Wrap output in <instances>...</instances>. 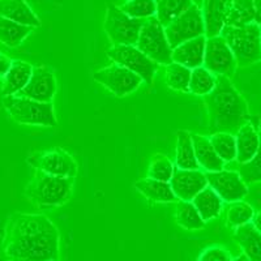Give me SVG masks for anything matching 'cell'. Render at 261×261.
I'll return each instance as SVG.
<instances>
[{"label":"cell","mask_w":261,"mask_h":261,"mask_svg":"<svg viewBox=\"0 0 261 261\" xmlns=\"http://www.w3.org/2000/svg\"><path fill=\"white\" fill-rule=\"evenodd\" d=\"M33 30L34 28L17 24L15 21L0 16V43L6 45L7 47H18Z\"/></svg>","instance_id":"obj_26"},{"label":"cell","mask_w":261,"mask_h":261,"mask_svg":"<svg viewBox=\"0 0 261 261\" xmlns=\"http://www.w3.org/2000/svg\"><path fill=\"white\" fill-rule=\"evenodd\" d=\"M191 73H192V69L172 62L171 64L166 65V69H165L166 85L175 92L188 93L190 92Z\"/></svg>","instance_id":"obj_30"},{"label":"cell","mask_w":261,"mask_h":261,"mask_svg":"<svg viewBox=\"0 0 261 261\" xmlns=\"http://www.w3.org/2000/svg\"><path fill=\"white\" fill-rule=\"evenodd\" d=\"M232 261H249V260H248V258H247L246 255H243V253H241V255L237 256V257H235Z\"/></svg>","instance_id":"obj_41"},{"label":"cell","mask_w":261,"mask_h":261,"mask_svg":"<svg viewBox=\"0 0 261 261\" xmlns=\"http://www.w3.org/2000/svg\"><path fill=\"white\" fill-rule=\"evenodd\" d=\"M231 253L222 246H211L205 248L197 261H232Z\"/></svg>","instance_id":"obj_37"},{"label":"cell","mask_w":261,"mask_h":261,"mask_svg":"<svg viewBox=\"0 0 261 261\" xmlns=\"http://www.w3.org/2000/svg\"><path fill=\"white\" fill-rule=\"evenodd\" d=\"M201 6L205 37L213 38L221 36V32L227 22L231 0H202Z\"/></svg>","instance_id":"obj_16"},{"label":"cell","mask_w":261,"mask_h":261,"mask_svg":"<svg viewBox=\"0 0 261 261\" xmlns=\"http://www.w3.org/2000/svg\"><path fill=\"white\" fill-rule=\"evenodd\" d=\"M257 132H258V137H260V143H261V119H260V122H258Z\"/></svg>","instance_id":"obj_42"},{"label":"cell","mask_w":261,"mask_h":261,"mask_svg":"<svg viewBox=\"0 0 261 261\" xmlns=\"http://www.w3.org/2000/svg\"><path fill=\"white\" fill-rule=\"evenodd\" d=\"M211 143L213 145L217 154L225 163L237 161V137L235 135L218 132L213 134L211 137Z\"/></svg>","instance_id":"obj_32"},{"label":"cell","mask_w":261,"mask_h":261,"mask_svg":"<svg viewBox=\"0 0 261 261\" xmlns=\"http://www.w3.org/2000/svg\"><path fill=\"white\" fill-rule=\"evenodd\" d=\"M238 172L246 184L258 183L261 181V146L257 154L249 161V162L239 165Z\"/></svg>","instance_id":"obj_36"},{"label":"cell","mask_w":261,"mask_h":261,"mask_svg":"<svg viewBox=\"0 0 261 261\" xmlns=\"http://www.w3.org/2000/svg\"><path fill=\"white\" fill-rule=\"evenodd\" d=\"M191 137H192L196 160L201 169L206 172H216L225 169V162L218 157L208 136L191 134Z\"/></svg>","instance_id":"obj_19"},{"label":"cell","mask_w":261,"mask_h":261,"mask_svg":"<svg viewBox=\"0 0 261 261\" xmlns=\"http://www.w3.org/2000/svg\"><path fill=\"white\" fill-rule=\"evenodd\" d=\"M13 60H11V58H8L6 54L0 53V77H4L8 71L12 67Z\"/></svg>","instance_id":"obj_38"},{"label":"cell","mask_w":261,"mask_h":261,"mask_svg":"<svg viewBox=\"0 0 261 261\" xmlns=\"http://www.w3.org/2000/svg\"><path fill=\"white\" fill-rule=\"evenodd\" d=\"M205 45H206L205 36L184 42L172 50V62L184 65L190 69L201 67L204 64Z\"/></svg>","instance_id":"obj_17"},{"label":"cell","mask_w":261,"mask_h":261,"mask_svg":"<svg viewBox=\"0 0 261 261\" xmlns=\"http://www.w3.org/2000/svg\"><path fill=\"white\" fill-rule=\"evenodd\" d=\"M136 47L157 64L169 65L172 63V48L167 41L165 28L155 16L145 20Z\"/></svg>","instance_id":"obj_8"},{"label":"cell","mask_w":261,"mask_h":261,"mask_svg":"<svg viewBox=\"0 0 261 261\" xmlns=\"http://www.w3.org/2000/svg\"><path fill=\"white\" fill-rule=\"evenodd\" d=\"M195 4L193 0H155L157 13L155 17L163 28L170 25L172 21L183 15L187 9Z\"/></svg>","instance_id":"obj_28"},{"label":"cell","mask_w":261,"mask_h":261,"mask_svg":"<svg viewBox=\"0 0 261 261\" xmlns=\"http://www.w3.org/2000/svg\"><path fill=\"white\" fill-rule=\"evenodd\" d=\"M0 16L25 27H41V20L27 0H0Z\"/></svg>","instance_id":"obj_18"},{"label":"cell","mask_w":261,"mask_h":261,"mask_svg":"<svg viewBox=\"0 0 261 261\" xmlns=\"http://www.w3.org/2000/svg\"><path fill=\"white\" fill-rule=\"evenodd\" d=\"M255 216V211L248 202L246 201H234L228 204L226 211V223L230 228H238L241 226L252 222Z\"/></svg>","instance_id":"obj_31"},{"label":"cell","mask_w":261,"mask_h":261,"mask_svg":"<svg viewBox=\"0 0 261 261\" xmlns=\"http://www.w3.org/2000/svg\"><path fill=\"white\" fill-rule=\"evenodd\" d=\"M93 79L98 84H101L105 89L119 98H123L130 93L136 92L143 84V79L140 77L139 74L134 73L128 68L116 64V63L95 71Z\"/></svg>","instance_id":"obj_9"},{"label":"cell","mask_w":261,"mask_h":261,"mask_svg":"<svg viewBox=\"0 0 261 261\" xmlns=\"http://www.w3.org/2000/svg\"><path fill=\"white\" fill-rule=\"evenodd\" d=\"M193 2H195V4H197L199 7H200V4L202 3V0H193Z\"/></svg>","instance_id":"obj_43"},{"label":"cell","mask_w":261,"mask_h":261,"mask_svg":"<svg viewBox=\"0 0 261 261\" xmlns=\"http://www.w3.org/2000/svg\"><path fill=\"white\" fill-rule=\"evenodd\" d=\"M209 116L211 134L226 132L237 135L244 124L251 122L248 105L237 90L231 79L216 76V88L204 97Z\"/></svg>","instance_id":"obj_2"},{"label":"cell","mask_w":261,"mask_h":261,"mask_svg":"<svg viewBox=\"0 0 261 261\" xmlns=\"http://www.w3.org/2000/svg\"><path fill=\"white\" fill-rule=\"evenodd\" d=\"M176 167L181 170H200L199 162L196 160L191 132L180 129L176 132Z\"/></svg>","instance_id":"obj_24"},{"label":"cell","mask_w":261,"mask_h":261,"mask_svg":"<svg viewBox=\"0 0 261 261\" xmlns=\"http://www.w3.org/2000/svg\"><path fill=\"white\" fill-rule=\"evenodd\" d=\"M29 166L34 170L63 178H76L79 172L77 161L65 149L53 148L32 151L27 158Z\"/></svg>","instance_id":"obj_6"},{"label":"cell","mask_w":261,"mask_h":261,"mask_svg":"<svg viewBox=\"0 0 261 261\" xmlns=\"http://www.w3.org/2000/svg\"><path fill=\"white\" fill-rule=\"evenodd\" d=\"M174 170L175 167L167 155H165L163 153H155L150 158V163L148 167V178L170 183L172 175H174Z\"/></svg>","instance_id":"obj_34"},{"label":"cell","mask_w":261,"mask_h":261,"mask_svg":"<svg viewBox=\"0 0 261 261\" xmlns=\"http://www.w3.org/2000/svg\"><path fill=\"white\" fill-rule=\"evenodd\" d=\"M221 37L231 48L238 67H249L261 62V28L257 24L244 27L226 25L221 32Z\"/></svg>","instance_id":"obj_4"},{"label":"cell","mask_w":261,"mask_h":261,"mask_svg":"<svg viewBox=\"0 0 261 261\" xmlns=\"http://www.w3.org/2000/svg\"><path fill=\"white\" fill-rule=\"evenodd\" d=\"M216 88V76L205 67H197L192 69L190 81V93L200 97H205L213 92Z\"/></svg>","instance_id":"obj_33"},{"label":"cell","mask_w":261,"mask_h":261,"mask_svg":"<svg viewBox=\"0 0 261 261\" xmlns=\"http://www.w3.org/2000/svg\"><path fill=\"white\" fill-rule=\"evenodd\" d=\"M74 178L54 176L39 170L25 186L24 196L38 209L57 208L67 204L72 197Z\"/></svg>","instance_id":"obj_3"},{"label":"cell","mask_w":261,"mask_h":261,"mask_svg":"<svg viewBox=\"0 0 261 261\" xmlns=\"http://www.w3.org/2000/svg\"><path fill=\"white\" fill-rule=\"evenodd\" d=\"M58 84L55 73L47 65H37L33 68V74L29 83L17 95L45 103H53L57 94Z\"/></svg>","instance_id":"obj_14"},{"label":"cell","mask_w":261,"mask_h":261,"mask_svg":"<svg viewBox=\"0 0 261 261\" xmlns=\"http://www.w3.org/2000/svg\"><path fill=\"white\" fill-rule=\"evenodd\" d=\"M255 4V24L261 28V0H253Z\"/></svg>","instance_id":"obj_39"},{"label":"cell","mask_w":261,"mask_h":261,"mask_svg":"<svg viewBox=\"0 0 261 261\" xmlns=\"http://www.w3.org/2000/svg\"><path fill=\"white\" fill-rule=\"evenodd\" d=\"M33 68L34 67L30 63L24 62V60H13L12 67L3 77V89H2L3 97L17 95L24 89L32 77Z\"/></svg>","instance_id":"obj_21"},{"label":"cell","mask_w":261,"mask_h":261,"mask_svg":"<svg viewBox=\"0 0 261 261\" xmlns=\"http://www.w3.org/2000/svg\"><path fill=\"white\" fill-rule=\"evenodd\" d=\"M202 67L208 69L214 76H226L231 79L237 71V60L231 48L228 47L221 36L206 38L205 57Z\"/></svg>","instance_id":"obj_12"},{"label":"cell","mask_w":261,"mask_h":261,"mask_svg":"<svg viewBox=\"0 0 261 261\" xmlns=\"http://www.w3.org/2000/svg\"><path fill=\"white\" fill-rule=\"evenodd\" d=\"M127 2H128V0H127Z\"/></svg>","instance_id":"obj_44"},{"label":"cell","mask_w":261,"mask_h":261,"mask_svg":"<svg viewBox=\"0 0 261 261\" xmlns=\"http://www.w3.org/2000/svg\"><path fill=\"white\" fill-rule=\"evenodd\" d=\"M145 20L125 15L119 7L110 4L106 9L105 32L113 46H136Z\"/></svg>","instance_id":"obj_7"},{"label":"cell","mask_w":261,"mask_h":261,"mask_svg":"<svg viewBox=\"0 0 261 261\" xmlns=\"http://www.w3.org/2000/svg\"><path fill=\"white\" fill-rule=\"evenodd\" d=\"M3 106L12 120L18 124L57 127V116L53 103H45L20 95L3 97Z\"/></svg>","instance_id":"obj_5"},{"label":"cell","mask_w":261,"mask_h":261,"mask_svg":"<svg viewBox=\"0 0 261 261\" xmlns=\"http://www.w3.org/2000/svg\"><path fill=\"white\" fill-rule=\"evenodd\" d=\"M237 137V161L239 165L249 162L260 149L261 143L258 132L251 122L244 124L235 135Z\"/></svg>","instance_id":"obj_20"},{"label":"cell","mask_w":261,"mask_h":261,"mask_svg":"<svg viewBox=\"0 0 261 261\" xmlns=\"http://www.w3.org/2000/svg\"><path fill=\"white\" fill-rule=\"evenodd\" d=\"M106 54L114 63L123 65L134 73L139 74L148 85L153 84L154 74L160 64L149 59L136 46H113L106 51Z\"/></svg>","instance_id":"obj_11"},{"label":"cell","mask_w":261,"mask_h":261,"mask_svg":"<svg viewBox=\"0 0 261 261\" xmlns=\"http://www.w3.org/2000/svg\"><path fill=\"white\" fill-rule=\"evenodd\" d=\"M175 221L181 228L188 231H197L205 227V221L200 216L192 201L179 200L175 206Z\"/></svg>","instance_id":"obj_27"},{"label":"cell","mask_w":261,"mask_h":261,"mask_svg":"<svg viewBox=\"0 0 261 261\" xmlns=\"http://www.w3.org/2000/svg\"><path fill=\"white\" fill-rule=\"evenodd\" d=\"M252 225L255 226V228L258 232H261V211L255 213V216L252 218Z\"/></svg>","instance_id":"obj_40"},{"label":"cell","mask_w":261,"mask_h":261,"mask_svg":"<svg viewBox=\"0 0 261 261\" xmlns=\"http://www.w3.org/2000/svg\"><path fill=\"white\" fill-rule=\"evenodd\" d=\"M2 253L7 261H59L60 232L45 214L15 212L4 225Z\"/></svg>","instance_id":"obj_1"},{"label":"cell","mask_w":261,"mask_h":261,"mask_svg":"<svg viewBox=\"0 0 261 261\" xmlns=\"http://www.w3.org/2000/svg\"><path fill=\"white\" fill-rule=\"evenodd\" d=\"M135 188L149 201L167 204V202H175L178 200L171 186L167 181L154 180L150 178L140 179L135 183Z\"/></svg>","instance_id":"obj_23"},{"label":"cell","mask_w":261,"mask_h":261,"mask_svg":"<svg viewBox=\"0 0 261 261\" xmlns=\"http://www.w3.org/2000/svg\"><path fill=\"white\" fill-rule=\"evenodd\" d=\"M192 202L205 222L217 218L223 208V200L209 186L196 196Z\"/></svg>","instance_id":"obj_25"},{"label":"cell","mask_w":261,"mask_h":261,"mask_svg":"<svg viewBox=\"0 0 261 261\" xmlns=\"http://www.w3.org/2000/svg\"><path fill=\"white\" fill-rule=\"evenodd\" d=\"M255 22V4L253 0H231L228 12V27H244Z\"/></svg>","instance_id":"obj_29"},{"label":"cell","mask_w":261,"mask_h":261,"mask_svg":"<svg viewBox=\"0 0 261 261\" xmlns=\"http://www.w3.org/2000/svg\"><path fill=\"white\" fill-rule=\"evenodd\" d=\"M208 186L213 188L225 202L241 201L248 195V187L241 178L239 172L232 170H221L216 172H205Z\"/></svg>","instance_id":"obj_13"},{"label":"cell","mask_w":261,"mask_h":261,"mask_svg":"<svg viewBox=\"0 0 261 261\" xmlns=\"http://www.w3.org/2000/svg\"><path fill=\"white\" fill-rule=\"evenodd\" d=\"M170 47L174 50L184 42L205 36V25L202 12L197 4H193L183 15L165 28Z\"/></svg>","instance_id":"obj_10"},{"label":"cell","mask_w":261,"mask_h":261,"mask_svg":"<svg viewBox=\"0 0 261 261\" xmlns=\"http://www.w3.org/2000/svg\"><path fill=\"white\" fill-rule=\"evenodd\" d=\"M232 237L249 261H261V232L256 230L252 222L235 228Z\"/></svg>","instance_id":"obj_22"},{"label":"cell","mask_w":261,"mask_h":261,"mask_svg":"<svg viewBox=\"0 0 261 261\" xmlns=\"http://www.w3.org/2000/svg\"><path fill=\"white\" fill-rule=\"evenodd\" d=\"M170 186L178 200L192 201L204 188L208 187V179L201 170H181L175 167Z\"/></svg>","instance_id":"obj_15"},{"label":"cell","mask_w":261,"mask_h":261,"mask_svg":"<svg viewBox=\"0 0 261 261\" xmlns=\"http://www.w3.org/2000/svg\"><path fill=\"white\" fill-rule=\"evenodd\" d=\"M125 15L137 20H148L150 17H154L157 13V6L155 0H128L119 7Z\"/></svg>","instance_id":"obj_35"}]
</instances>
